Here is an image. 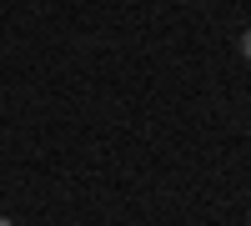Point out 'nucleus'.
Segmentation results:
<instances>
[{"mask_svg": "<svg viewBox=\"0 0 251 226\" xmlns=\"http://www.w3.org/2000/svg\"><path fill=\"white\" fill-rule=\"evenodd\" d=\"M236 46H241V60H251V30H241V40H236Z\"/></svg>", "mask_w": 251, "mask_h": 226, "instance_id": "1", "label": "nucleus"}]
</instances>
